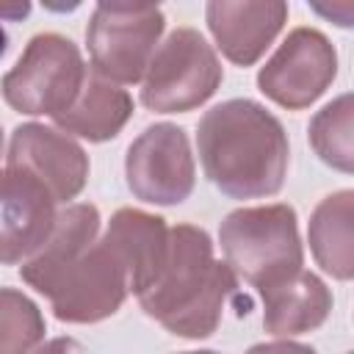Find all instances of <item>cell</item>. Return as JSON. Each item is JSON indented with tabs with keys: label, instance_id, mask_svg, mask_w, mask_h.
<instances>
[{
	"label": "cell",
	"instance_id": "cell-1",
	"mask_svg": "<svg viewBox=\"0 0 354 354\" xmlns=\"http://www.w3.org/2000/svg\"><path fill=\"white\" fill-rule=\"evenodd\" d=\"M205 177L230 199L279 194L288 174V133L260 102L235 97L213 105L196 124Z\"/></svg>",
	"mask_w": 354,
	"mask_h": 354
},
{
	"label": "cell",
	"instance_id": "cell-2",
	"mask_svg": "<svg viewBox=\"0 0 354 354\" xmlns=\"http://www.w3.org/2000/svg\"><path fill=\"white\" fill-rule=\"evenodd\" d=\"M238 296V274L213 257V241L202 227L177 224L169 230V249L158 279L138 296L141 310L166 332L202 340L210 337L230 299Z\"/></svg>",
	"mask_w": 354,
	"mask_h": 354
},
{
	"label": "cell",
	"instance_id": "cell-3",
	"mask_svg": "<svg viewBox=\"0 0 354 354\" xmlns=\"http://www.w3.org/2000/svg\"><path fill=\"white\" fill-rule=\"evenodd\" d=\"M218 243L230 268L257 290L279 285L304 266L299 218L285 202L227 213L218 227Z\"/></svg>",
	"mask_w": 354,
	"mask_h": 354
},
{
	"label": "cell",
	"instance_id": "cell-4",
	"mask_svg": "<svg viewBox=\"0 0 354 354\" xmlns=\"http://www.w3.org/2000/svg\"><path fill=\"white\" fill-rule=\"evenodd\" d=\"M86 75L88 66L72 39L53 30L36 33L3 75V97L17 113L55 119L72 108Z\"/></svg>",
	"mask_w": 354,
	"mask_h": 354
},
{
	"label": "cell",
	"instance_id": "cell-5",
	"mask_svg": "<svg viewBox=\"0 0 354 354\" xmlns=\"http://www.w3.org/2000/svg\"><path fill=\"white\" fill-rule=\"evenodd\" d=\"M224 66L196 28H174L155 50L141 80V105L155 113H185L221 86Z\"/></svg>",
	"mask_w": 354,
	"mask_h": 354
},
{
	"label": "cell",
	"instance_id": "cell-6",
	"mask_svg": "<svg viewBox=\"0 0 354 354\" xmlns=\"http://www.w3.org/2000/svg\"><path fill=\"white\" fill-rule=\"evenodd\" d=\"M163 28L166 17L155 3H97L86 25L91 69L111 83L144 80Z\"/></svg>",
	"mask_w": 354,
	"mask_h": 354
},
{
	"label": "cell",
	"instance_id": "cell-7",
	"mask_svg": "<svg viewBox=\"0 0 354 354\" xmlns=\"http://www.w3.org/2000/svg\"><path fill=\"white\" fill-rule=\"evenodd\" d=\"M50 310L66 324H100L116 315L130 296V271L119 246L102 235L72 260L44 290Z\"/></svg>",
	"mask_w": 354,
	"mask_h": 354
},
{
	"label": "cell",
	"instance_id": "cell-8",
	"mask_svg": "<svg viewBox=\"0 0 354 354\" xmlns=\"http://www.w3.org/2000/svg\"><path fill=\"white\" fill-rule=\"evenodd\" d=\"M124 180L136 199L171 207L191 196L196 166L188 133L171 122H155L127 147Z\"/></svg>",
	"mask_w": 354,
	"mask_h": 354
},
{
	"label": "cell",
	"instance_id": "cell-9",
	"mask_svg": "<svg viewBox=\"0 0 354 354\" xmlns=\"http://www.w3.org/2000/svg\"><path fill=\"white\" fill-rule=\"evenodd\" d=\"M337 77V53L318 28H293L257 72V88L288 111L310 108Z\"/></svg>",
	"mask_w": 354,
	"mask_h": 354
},
{
	"label": "cell",
	"instance_id": "cell-10",
	"mask_svg": "<svg viewBox=\"0 0 354 354\" xmlns=\"http://www.w3.org/2000/svg\"><path fill=\"white\" fill-rule=\"evenodd\" d=\"M44 180L17 163L3 169L0 199V257L6 266L25 263L50 238L61 210Z\"/></svg>",
	"mask_w": 354,
	"mask_h": 354
},
{
	"label": "cell",
	"instance_id": "cell-11",
	"mask_svg": "<svg viewBox=\"0 0 354 354\" xmlns=\"http://www.w3.org/2000/svg\"><path fill=\"white\" fill-rule=\"evenodd\" d=\"M6 163L25 166L50 185L58 205L75 199L88 183L86 149L58 127L41 122H25L11 130Z\"/></svg>",
	"mask_w": 354,
	"mask_h": 354
},
{
	"label": "cell",
	"instance_id": "cell-12",
	"mask_svg": "<svg viewBox=\"0 0 354 354\" xmlns=\"http://www.w3.org/2000/svg\"><path fill=\"white\" fill-rule=\"evenodd\" d=\"M205 22L216 47L235 66H252L271 47L288 22L282 0H210Z\"/></svg>",
	"mask_w": 354,
	"mask_h": 354
},
{
	"label": "cell",
	"instance_id": "cell-13",
	"mask_svg": "<svg viewBox=\"0 0 354 354\" xmlns=\"http://www.w3.org/2000/svg\"><path fill=\"white\" fill-rule=\"evenodd\" d=\"M257 293L263 299V326L277 337L313 332L332 313V290L318 274L304 268Z\"/></svg>",
	"mask_w": 354,
	"mask_h": 354
},
{
	"label": "cell",
	"instance_id": "cell-14",
	"mask_svg": "<svg viewBox=\"0 0 354 354\" xmlns=\"http://www.w3.org/2000/svg\"><path fill=\"white\" fill-rule=\"evenodd\" d=\"M97 232H100V210L91 202L66 205L58 213L55 227L44 241V246L19 266V277L36 293H41L72 260H77L97 241Z\"/></svg>",
	"mask_w": 354,
	"mask_h": 354
},
{
	"label": "cell",
	"instance_id": "cell-15",
	"mask_svg": "<svg viewBox=\"0 0 354 354\" xmlns=\"http://www.w3.org/2000/svg\"><path fill=\"white\" fill-rule=\"evenodd\" d=\"M130 116H133V97L108 77H102L100 72L88 69L86 83L77 100L72 102V108L55 116L53 122L61 133L72 138L77 136L91 144H102L116 138L122 127L130 122Z\"/></svg>",
	"mask_w": 354,
	"mask_h": 354
},
{
	"label": "cell",
	"instance_id": "cell-16",
	"mask_svg": "<svg viewBox=\"0 0 354 354\" xmlns=\"http://www.w3.org/2000/svg\"><path fill=\"white\" fill-rule=\"evenodd\" d=\"M169 230L171 227H166V218L136 207H119L108 221L105 235L124 254L130 271V293H136V299L147 293L158 279L169 249Z\"/></svg>",
	"mask_w": 354,
	"mask_h": 354
},
{
	"label": "cell",
	"instance_id": "cell-17",
	"mask_svg": "<svg viewBox=\"0 0 354 354\" xmlns=\"http://www.w3.org/2000/svg\"><path fill=\"white\" fill-rule=\"evenodd\" d=\"M315 263L335 279H354V188L324 196L307 224Z\"/></svg>",
	"mask_w": 354,
	"mask_h": 354
},
{
	"label": "cell",
	"instance_id": "cell-18",
	"mask_svg": "<svg viewBox=\"0 0 354 354\" xmlns=\"http://www.w3.org/2000/svg\"><path fill=\"white\" fill-rule=\"evenodd\" d=\"M307 138L321 163L354 174V91L326 102L307 124Z\"/></svg>",
	"mask_w": 354,
	"mask_h": 354
},
{
	"label": "cell",
	"instance_id": "cell-19",
	"mask_svg": "<svg viewBox=\"0 0 354 354\" xmlns=\"http://www.w3.org/2000/svg\"><path fill=\"white\" fill-rule=\"evenodd\" d=\"M0 326L3 346L0 354H33L44 340V315L25 293L14 288L0 290Z\"/></svg>",
	"mask_w": 354,
	"mask_h": 354
},
{
	"label": "cell",
	"instance_id": "cell-20",
	"mask_svg": "<svg viewBox=\"0 0 354 354\" xmlns=\"http://www.w3.org/2000/svg\"><path fill=\"white\" fill-rule=\"evenodd\" d=\"M310 8L337 28H354V0H310Z\"/></svg>",
	"mask_w": 354,
	"mask_h": 354
},
{
	"label": "cell",
	"instance_id": "cell-21",
	"mask_svg": "<svg viewBox=\"0 0 354 354\" xmlns=\"http://www.w3.org/2000/svg\"><path fill=\"white\" fill-rule=\"evenodd\" d=\"M246 354H318V351L296 340H271V343H254L252 348H246Z\"/></svg>",
	"mask_w": 354,
	"mask_h": 354
},
{
	"label": "cell",
	"instance_id": "cell-22",
	"mask_svg": "<svg viewBox=\"0 0 354 354\" xmlns=\"http://www.w3.org/2000/svg\"><path fill=\"white\" fill-rule=\"evenodd\" d=\"M33 354H88V348L75 337H53V340L41 343Z\"/></svg>",
	"mask_w": 354,
	"mask_h": 354
},
{
	"label": "cell",
	"instance_id": "cell-23",
	"mask_svg": "<svg viewBox=\"0 0 354 354\" xmlns=\"http://www.w3.org/2000/svg\"><path fill=\"white\" fill-rule=\"evenodd\" d=\"M177 354H218V351H210V348H199V351H177Z\"/></svg>",
	"mask_w": 354,
	"mask_h": 354
},
{
	"label": "cell",
	"instance_id": "cell-24",
	"mask_svg": "<svg viewBox=\"0 0 354 354\" xmlns=\"http://www.w3.org/2000/svg\"><path fill=\"white\" fill-rule=\"evenodd\" d=\"M346 354H354V351H346Z\"/></svg>",
	"mask_w": 354,
	"mask_h": 354
}]
</instances>
